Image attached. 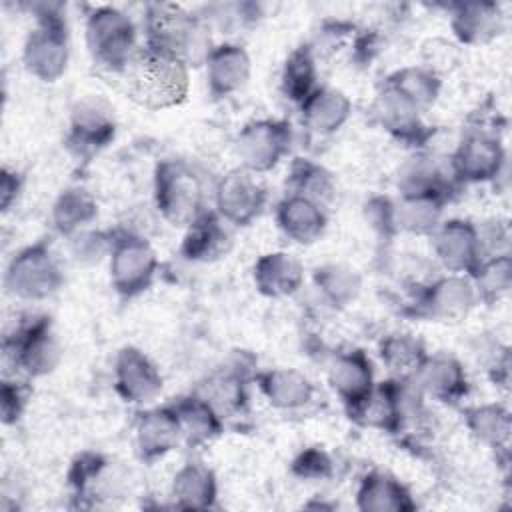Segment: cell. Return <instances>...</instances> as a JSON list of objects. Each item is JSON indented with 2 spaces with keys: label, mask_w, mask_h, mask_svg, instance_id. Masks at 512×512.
I'll return each instance as SVG.
<instances>
[{
  "label": "cell",
  "mask_w": 512,
  "mask_h": 512,
  "mask_svg": "<svg viewBox=\"0 0 512 512\" xmlns=\"http://www.w3.org/2000/svg\"><path fill=\"white\" fill-rule=\"evenodd\" d=\"M126 64L128 88L142 104L166 106L182 98L186 74L178 56L150 46L134 54Z\"/></svg>",
  "instance_id": "cell-1"
},
{
  "label": "cell",
  "mask_w": 512,
  "mask_h": 512,
  "mask_svg": "<svg viewBox=\"0 0 512 512\" xmlns=\"http://www.w3.org/2000/svg\"><path fill=\"white\" fill-rule=\"evenodd\" d=\"M88 36L92 42V50L98 52V56H104L112 62L128 58V46L132 42V26L124 18V14L110 10V8H100L92 14L90 24H88Z\"/></svg>",
  "instance_id": "cell-2"
},
{
  "label": "cell",
  "mask_w": 512,
  "mask_h": 512,
  "mask_svg": "<svg viewBox=\"0 0 512 512\" xmlns=\"http://www.w3.org/2000/svg\"><path fill=\"white\" fill-rule=\"evenodd\" d=\"M150 30L156 38V48H162L174 56L176 50H186V44H194V36L198 28L192 18L178 6L156 4L150 10Z\"/></svg>",
  "instance_id": "cell-3"
}]
</instances>
